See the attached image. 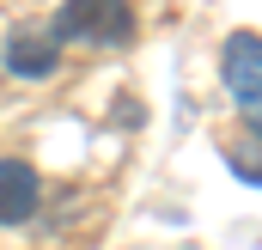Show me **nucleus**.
<instances>
[{
  "mask_svg": "<svg viewBox=\"0 0 262 250\" xmlns=\"http://www.w3.org/2000/svg\"><path fill=\"white\" fill-rule=\"evenodd\" d=\"M226 92L238 98V110H244V122H256V104H262V61H256V31H238L232 43H226Z\"/></svg>",
  "mask_w": 262,
  "mask_h": 250,
  "instance_id": "7ed1b4c3",
  "label": "nucleus"
},
{
  "mask_svg": "<svg viewBox=\"0 0 262 250\" xmlns=\"http://www.w3.org/2000/svg\"><path fill=\"white\" fill-rule=\"evenodd\" d=\"M0 61H6V73H18V79H49L61 67V43L43 25H12L6 43H0Z\"/></svg>",
  "mask_w": 262,
  "mask_h": 250,
  "instance_id": "f03ea898",
  "label": "nucleus"
},
{
  "mask_svg": "<svg viewBox=\"0 0 262 250\" xmlns=\"http://www.w3.org/2000/svg\"><path fill=\"white\" fill-rule=\"evenodd\" d=\"M250 153H256V140H244V147H238V153H232V165H238V171H244V183H256V159H250Z\"/></svg>",
  "mask_w": 262,
  "mask_h": 250,
  "instance_id": "39448f33",
  "label": "nucleus"
},
{
  "mask_svg": "<svg viewBox=\"0 0 262 250\" xmlns=\"http://www.w3.org/2000/svg\"><path fill=\"white\" fill-rule=\"evenodd\" d=\"M134 31V12L122 0H98V6H85V0H73L55 12V25H49V37L67 43V37H85V43H128Z\"/></svg>",
  "mask_w": 262,
  "mask_h": 250,
  "instance_id": "f257e3e1",
  "label": "nucleus"
},
{
  "mask_svg": "<svg viewBox=\"0 0 262 250\" xmlns=\"http://www.w3.org/2000/svg\"><path fill=\"white\" fill-rule=\"evenodd\" d=\"M43 201V177L25 159H0V226H25Z\"/></svg>",
  "mask_w": 262,
  "mask_h": 250,
  "instance_id": "20e7f679",
  "label": "nucleus"
}]
</instances>
